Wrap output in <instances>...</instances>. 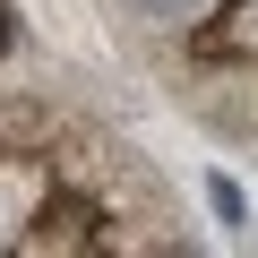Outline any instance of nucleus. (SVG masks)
<instances>
[{
    "label": "nucleus",
    "mask_w": 258,
    "mask_h": 258,
    "mask_svg": "<svg viewBox=\"0 0 258 258\" xmlns=\"http://www.w3.org/2000/svg\"><path fill=\"white\" fill-rule=\"evenodd\" d=\"M198 0H138V18H155V26H172V18H189Z\"/></svg>",
    "instance_id": "2"
},
{
    "label": "nucleus",
    "mask_w": 258,
    "mask_h": 258,
    "mask_svg": "<svg viewBox=\"0 0 258 258\" xmlns=\"http://www.w3.org/2000/svg\"><path fill=\"white\" fill-rule=\"evenodd\" d=\"M207 207H215V215H224V224H241V189H232V181H224V172H215V181H207Z\"/></svg>",
    "instance_id": "1"
}]
</instances>
